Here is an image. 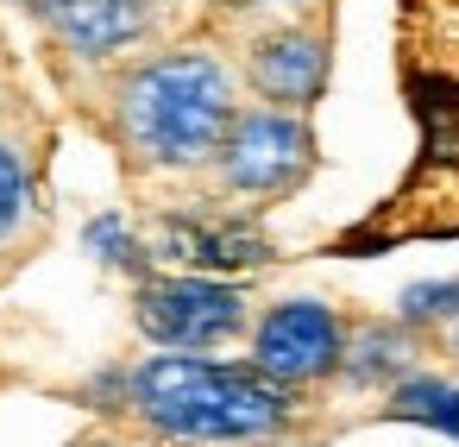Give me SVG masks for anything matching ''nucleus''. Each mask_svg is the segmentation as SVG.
I'll return each instance as SVG.
<instances>
[{
  "label": "nucleus",
  "instance_id": "39448f33",
  "mask_svg": "<svg viewBox=\"0 0 459 447\" xmlns=\"http://www.w3.org/2000/svg\"><path fill=\"white\" fill-rule=\"evenodd\" d=\"M340 353V328L321 302H283L258 328V365L271 378H315Z\"/></svg>",
  "mask_w": 459,
  "mask_h": 447
},
{
  "label": "nucleus",
  "instance_id": "7ed1b4c3",
  "mask_svg": "<svg viewBox=\"0 0 459 447\" xmlns=\"http://www.w3.org/2000/svg\"><path fill=\"white\" fill-rule=\"evenodd\" d=\"M139 328L164 346H208L239 328V290L208 277H164L139 296Z\"/></svg>",
  "mask_w": 459,
  "mask_h": 447
},
{
  "label": "nucleus",
  "instance_id": "f03ea898",
  "mask_svg": "<svg viewBox=\"0 0 459 447\" xmlns=\"http://www.w3.org/2000/svg\"><path fill=\"white\" fill-rule=\"evenodd\" d=\"M145 416L177 434H264L283 422V390L258 372L208 365V359H152L133 378Z\"/></svg>",
  "mask_w": 459,
  "mask_h": 447
},
{
  "label": "nucleus",
  "instance_id": "f8f14e48",
  "mask_svg": "<svg viewBox=\"0 0 459 447\" xmlns=\"http://www.w3.org/2000/svg\"><path fill=\"white\" fill-rule=\"evenodd\" d=\"M446 296H459V290H453V284H434V290H409V296H403V309H409V315H434V309H446Z\"/></svg>",
  "mask_w": 459,
  "mask_h": 447
},
{
  "label": "nucleus",
  "instance_id": "9d476101",
  "mask_svg": "<svg viewBox=\"0 0 459 447\" xmlns=\"http://www.w3.org/2000/svg\"><path fill=\"white\" fill-rule=\"evenodd\" d=\"M20 208H26V177H20L13 152H0V233L20 221Z\"/></svg>",
  "mask_w": 459,
  "mask_h": 447
},
{
  "label": "nucleus",
  "instance_id": "6e6552de",
  "mask_svg": "<svg viewBox=\"0 0 459 447\" xmlns=\"http://www.w3.org/2000/svg\"><path fill=\"white\" fill-rule=\"evenodd\" d=\"M252 76H258V89L277 95V101H308V95L321 89V45L302 39V32L271 39V45H258Z\"/></svg>",
  "mask_w": 459,
  "mask_h": 447
},
{
  "label": "nucleus",
  "instance_id": "9b49d317",
  "mask_svg": "<svg viewBox=\"0 0 459 447\" xmlns=\"http://www.w3.org/2000/svg\"><path fill=\"white\" fill-rule=\"evenodd\" d=\"M89 246H95L101 259H133V240L120 233V221H95V227H89Z\"/></svg>",
  "mask_w": 459,
  "mask_h": 447
},
{
  "label": "nucleus",
  "instance_id": "20e7f679",
  "mask_svg": "<svg viewBox=\"0 0 459 447\" xmlns=\"http://www.w3.org/2000/svg\"><path fill=\"white\" fill-rule=\"evenodd\" d=\"M308 171V133L290 114H246L227 133V177L239 189H290Z\"/></svg>",
  "mask_w": 459,
  "mask_h": 447
},
{
  "label": "nucleus",
  "instance_id": "f257e3e1",
  "mask_svg": "<svg viewBox=\"0 0 459 447\" xmlns=\"http://www.w3.org/2000/svg\"><path fill=\"white\" fill-rule=\"evenodd\" d=\"M120 114H126V133L139 152L189 164L221 145L227 120H233V89L214 57H164L126 83Z\"/></svg>",
  "mask_w": 459,
  "mask_h": 447
},
{
  "label": "nucleus",
  "instance_id": "0eeeda50",
  "mask_svg": "<svg viewBox=\"0 0 459 447\" xmlns=\"http://www.w3.org/2000/svg\"><path fill=\"white\" fill-rule=\"evenodd\" d=\"M51 26L76 45V51H114L120 39L139 32V7L133 0H45Z\"/></svg>",
  "mask_w": 459,
  "mask_h": 447
},
{
  "label": "nucleus",
  "instance_id": "1a4fd4ad",
  "mask_svg": "<svg viewBox=\"0 0 459 447\" xmlns=\"http://www.w3.org/2000/svg\"><path fill=\"white\" fill-rule=\"evenodd\" d=\"M396 416H421L446 434H459V390L453 384H434V378H415L396 390Z\"/></svg>",
  "mask_w": 459,
  "mask_h": 447
},
{
  "label": "nucleus",
  "instance_id": "423d86ee",
  "mask_svg": "<svg viewBox=\"0 0 459 447\" xmlns=\"http://www.w3.org/2000/svg\"><path fill=\"white\" fill-rule=\"evenodd\" d=\"M164 246L170 259H189V265H258L264 259V240L239 221H170Z\"/></svg>",
  "mask_w": 459,
  "mask_h": 447
},
{
  "label": "nucleus",
  "instance_id": "ddd939ff",
  "mask_svg": "<svg viewBox=\"0 0 459 447\" xmlns=\"http://www.w3.org/2000/svg\"><path fill=\"white\" fill-rule=\"evenodd\" d=\"M453 346H459V321H453Z\"/></svg>",
  "mask_w": 459,
  "mask_h": 447
}]
</instances>
